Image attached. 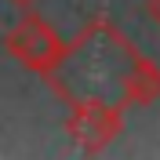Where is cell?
<instances>
[{"label":"cell","mask_w":160,"mask_h":160,"mask_svg":"<svg viewBox=\"0 0 160 160\" xmlns=\"http://www.w3.org/2000/svg\"><path fill=\"white\" fill-rule=\"evenodd\" d=\"M48 84L66 106L77 98H98L117 109H138L160 98V66L146 58L106 15H95L66 44Z\"/></svg>","instance_id":"cell-1"},{"label":"cell","mask_w":160,"mask_h":160,"mask_svg":"<svg viewBox=\"0 0 160 160\" xmlns=\"http://www.w3.org/2000/svg\"><path fill=\"white\" fill-rule=\"evenodd\" d=\"M4 51L22 69H29L40 80H48L55 73V66L62 62V55H66V40L58 37L55 26H48L37 11L26 8V15L4 33Z\"/></svg>","instance_id":"cell-2"},{"label":"cell","mask_w":160,"mask_h":160,"mask_svg":"<svg viewBox=\"0 0 160 160\" xmlns=\"http://www.w3.org/2000/svg\"><path fill=\"white\" fill-rule=\"evenodd\" d=\"M66 131L73 135V142L84 153H102L124 135V109L98 102V98H77L69 102Z\"/></svg>","instance_id":"cell-3"},{"label":"cell","mask_w":160,"mask_h":160,"mask_svg":"<svg viewBox=\"0 0 160 160\" xmlns=\"http://www.w3.org/2000/svg\"><path fill=\"white\" fill-rule=\"evenodd\" d=\"M146 11H149V18L160 26V0H149V4H146Z\"/></svg>","instance_id":"cell-4"},{"label":"cell","mask_w":160,"mask_h":160,"mask_svg":"<svg viewBox=\"0 0 160 160\" xmlns=\"http://www.w3.org/2000/svg\"><path fill=\"white\" fill-rule=\"evenodd\" d=\"M11 4H15V8H33L37 0H11Z\"/></svg>","instance_id":"cell-5"}]
</instances>
